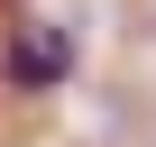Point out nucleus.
Segmentation results:
<instances>
[{
	"label": "nucleus",
	"mask_w": 156,
	"mask_h": 147,
	"mask_svg": "<svg viewBox=\"0 0 156 147\" xmlns=\"http://www.w3.org/2000/svg\"><path fill=\"white\" fill-rule=\"evenodd\" d=\"M64 64H73V37H64V28L37 19V28L9 37V83H19V92H55V83H64Z\"/></svg>",
	"instance_id": "nucleus-1"
}]
</instances>
